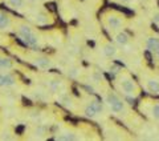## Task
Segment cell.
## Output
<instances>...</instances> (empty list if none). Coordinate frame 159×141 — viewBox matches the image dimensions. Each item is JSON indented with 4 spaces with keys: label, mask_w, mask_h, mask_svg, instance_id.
<instances>
[{
    "label": "cell",
    "mask_w": 159,
    "mask_h": 141,
    "mask_svg": "<svg viewBox=\"0 0 159 141\" xmlns=\"http://www.w3.org/2000/svg\"><path fill=\"white\" fill-rule=\"evenodd\" d=\"M17 84L16 77L9 72H0V88H9Z\"/></svg>",
    "instance_id": "1"
},
{
    "label": "cell",
    "mask_w": 159,
    "mask_h": 141,
    "mask_svg": "<svg viewBox=\"0 0 159 141\" xmlns=\"http://www.w3.org/2000/svg\"><path fill=\"white\" fill-rule=\"evenodd\" d=\"M107 104L110 105V108L113 112H116V113H119V112H122L123 110V103L119 100L118 96H116L114 93H110V95H107Z\"/></svg>",
    "instance_id": "2"
},
{
    "label": "cell",
    "mask_w": 159,
    "mask_h": 141,
    "mask_svg": "<svg viewBox=\"0 0 159 141\" xmlns=\"http://www.w3.org/2000/svg\"><path fill=\"white\" fill-rule=\"evenodd\" d=\"M12 17L9 16L7 12L4 11H0V31L2 32H6L9 31L12 28Z\"/></svg>",
    "instance_id": "3"
},
{
    "label": "cell",
    "mask_w": 159,
    "mask_h": 141,
    "mask_svg": "<svg viewBox=\"0 0 159 141\" xmlns=\"http://www.w3.org/2000/svg\"><path fill=\"white\" fill-rule=\"evenodd\" d=\"M106 23H107V26L113 28V29H119L122 26H123V20L121 16H118V15L116 13H110V15H107V17H106Z\"/></svg>",
    "instance_id": "4"
},
{
    "label": "cell",
    "mask_w": 159,
    "mask_h": 141,
    "mask_svg": "<svg viewBox=\"0 0 159 141\" xmlns=\"http://www.w3.org/2000/svg\"><path fill=\"white\" fill-rule=\"evenodd\" d=\"M121 88L126 95H135L137 93V87L130 79H123L121 80Z\"/></svg>",
    "instance_id": "5"
},
{
    "label": "cell",
    "mask_w": 159,
    "mask_h": 141,
    "mask_svg": "<svg viewBox=\"0 0 159 141\" xmlns=\"http://www.w3.org/2000/svg\"><path fill=\"white\" fill-rule=\"evenodd\" d=\"M17 35L23 39V41H24V40H27L28 37H31L32 35H34V33L32 31V28L29 26H27V24H19V26H17Z\"/></svg>",
    "instance_id": "6"
},
{
    "label": "cell",
    "mask_w": 159,
    "mask_h": 141,
    "mask_svg": "<svg viewBox=\"0 0 159 141\" xmlns=\"http://www.w3.org/2000/svg\"><path fill=\"white\" fill-rule=\"evenodd\" d=\"M34 22H36L39 26H47V24L51 23V17H49L48 13H45V12H37L34 15Z\"/></svg>",
    "instance_id": "7"
},
{
    "label": "cell",
    "mask_w": 159,
    "mask_h": 141,
    "mask_svg": "<svg viewBox=\"0 0 159 141\" xmlns=\"http://www.w3.org/2000/svg\"><path fill=\"white\" fill-rule=\"evenodd\" d=\"M146 47H147L148 51L152 52V53L155 52V51H158V49H159V39L155 37V36L148 37L146 40Z\"/></svg>",
    "instance_id": "8"
},
{
    "label": "cell",
    "mask_w": 159,
    "mask_h": 141,
    "mask_svg": "<svg viewBox=\"0 0 159 141\" xmlns=\"http://www.w3.org/2000/svg\"><path fill=\"white\" fill-rule=\"evenodd\" d=\"M33 64L36 65L37 68H41V69H47L51 67V61L47 59V57H43V56H37L33 59Z\"/></svg>",
    "instance_id": "9"
},
{
    "label": "cell",
    "mask_w": 159,
    "mask_h": 141,
    "mask_svg": "<svg viewBox=\"0 0 159 141\" xmlns=\"http://www.w3.org/2000/svg\"><path fill=\"white\" fill-rule=\"evenodd\" d=\"M13 68V63L11 59L0 55V70H9Z\"/></svg>",
    "instance_id": "10"
},
{
    "label": "cell",
    "mask_w": 159,
    "mask_h": 141,
    "mask_svg": "<svg viewBox=\"0 0 159 141\" xmlns=\"http://www.w3.org/2000/svg\"><path fill=\"white\" fill-rule=\"evenodd\" d=\"M6 3L13 9H21L25 7V0H6Z\"/></svg>",
    "instance_id": "11"
},
{
    "label": "cell",
    "mask_w": 159,
    "mask_h": 141,
    "mask_svg": "<svg viewBox=\"0 0 159 141\" xmlns=\"http://www.w3.org/2000/svg\"><path fill=\"white\" fill-rule=\"evenodd\" d=\"M103 53H105L107 57H113V56H116L117 49L111 44H105V45H103Z\"/></svg>",
    "instance_id": "12"
},
{
    "label": "cell",
    "mask_w": 159,
    "mask_h": 141,
    "mask_svg": "<svg viewBox=\"0 0 159 141\" xmlns=\"http://www.w3.org/2000/svg\"><path fill=\"white\" fill-rule=\"evenodd\" d=\"M116 41L119 44V45H126L129 43V36L125 33V32H118L116 35Z\"/></svg>",
    "instance_id": "13"
},
{
    "label": "cell",
    "mask_w": 159,
    "mask_h": 141,
    "mask_svg": "<svg viewBox=\"0 0 159 141\" xmlns=\"http://www.w3.org/2000/svg\"><path fill=\"white\" fill-rule=\"evenodd\" d=\"M147 88L152 93H159V81H157V80H148Z\"/></svg>",
    "instance_id": "14"
},
{
    "label": "cell",
    "mask_w": 159,
    "mask_h": 141,
    "mask_svg": "<svg viewBox=\"0 0 159 141\" xmlns=\"http://www.w3.org/2000/svg\"><path fill=\"white\" fill-rule=\"evenodd\" d=\"M49 88H51V90H53V92H58V90L62 88V83L60 81V80H52V81L49 83Z\"/></svg>",
    "instance_id": "15"
},
{
    "label": "cell",
    "mask_w": 159,
    "mask_h": 141,
    "mask_svg": "<svg viewBox=\"0 0 159 141\" xmlns=\"http://www.w3.org/2000/svg\"><path fill=\"white\" fill-rule=\"evenodd\" d=\"M58 140H76L77 137L74 136L73 133H64V134H61V136H58L57 137Z\"/></svg>",
    "instance_id": "16"
},
{
    "label": "cell",
    "mask_w": 159,
    "mask_h": 141,
    "mask_svg": "<svg viewBox=\"0 0 159 141\" xmlns=\"http://www.w3.org/2000/svg\"><path fill=\"white\" fill-rule=\"evenodd\" d=\"M90 107L96 110L97 113H99V112H102V105H101V103L99 101H92V104H90Z\"/></svg>",
    "instance_id": "17"
},
{
    "label": "cell",
    "mask_w": 159,
    "mask_h": 141,
    "mask_svg": "<svg viewBox=\"0 0 159 141\" xmlns=\"http://www.w3.org/2000/svg\"><path fill=\"white\" fill-rule=\"evenodd\" d=\"M85 114L88 116V117H94V116L97 114V112H96V110H94V109L90 107V105H89V107H86V108H85Z\"/></svg>",
    "instance_id": "18"
},
{
    "label": "cell",
    "mask_w": 159,
    "mask_h": 141,
    "mask_svg": "<svg viewBox=\"0 0 159 141\" xmlns=\"http://www.w3.org/2000/svg\"><path fill=\"white\" fill-rule=\"evenodd\" d=\"M151 113H152V117H154V119L159 120V104L154 105L152 109H151Z\"/></svg>",
    "instance_id": "19"
},
{
    "label": "cell",
    "mask_w": 159,
    "mask_h": 141,
    "mask_svg": "<svg viewBox=\"0 0 159 141\" xmlns=\"http://www.w3.org/2000/svg\"><path fill=\"white\" fill-rule=\"evenodd\" d=\"M44 133H45V127H43V125L37 127L36 130H34V134H44Z\"/></svg>",
    "instance_id": "20"
},
{
    "label": "cell",
    "mask_w": 159,
    "mask_h": 141,
    "mask_svg": "<svg viewBox=\"0 0 159 141\" xmlns=\"http://www.w3.org/2000/svg\"><path fill=\"white\" fill-rule=\"evenodd\" d=\"M77 69L76 68H73V69H70V73H69V76H70V77H76L77 76Z\"/></svg>",
    "instance_id": "21"
},
{
    "label": "cell",
    "mask_w": 159,
    "mask_h": 141,
    "mask_svg": "<svg viewBox=\"0 0 159 141\" xmlns=\"http://www.w3.org/2000/svg\"><path fill=\"white\" fill-rule=\"evenodd\" d=\"M152 17H154V22L155 23H159V12H155L152 15Z\"/></svg>",
    "instance_id": "22"
},
{
    "label": "cell",
    "mask_w": 159,
    "mask_h": 141,
    "mask_svg": "<svg viewBox=\"0 0 159 141\" xmlns=\"http://www.w3.org/2000/svg\"><path fill=\"white\" fill-rule=\"evenodd\" d=\"M93 77H94V80H96V81H99V80H101V75H99V73H94Z\"/></svg>",
    "instance_id": "23"
},
{
    "label": "cell",
    "mask_w": 159,
    "mask_h": 141,
    "mask_svg": "<svg viewBox=\"0 0 159 141\" xmlns=\"http://www.w3.org/2000/svg\"><path fill=\"white\" fill-rule=\"evenodd\" d=\"M118 2L121 3V4H127V3H130L131 0H118Z\"/></svg>",
    "instance_id": "24"
},
{
    "label": "cell",
    "mask_w": 159,
    "mask_h": 141,
    "mask_svg": "<svg viewBox=\"0 0 159 141\" xmlns=\"http://www.w3.org/2000/svg\"><path fill=\"white\" fill-rule=\"evenodd\" d=\"M154 55H155V56L159 59V49H158V51H155V52H154Z\"/></svg>",
    "instance_id": "25"
},
{
    "label": "cell",
    "mask_w": 159,
    "mask_h": 141,
    "mask_svg": "<svg viewBox=\"0 0 159 141\" xmlns=\"http://www.w3.org/2000/svg\"><path fill=\"white\" fill-rule=\"evenodd\" d=\"M32 2H40V0H32Z\"/></svg>",
    "instance_id": "26"
}]
</instances>
